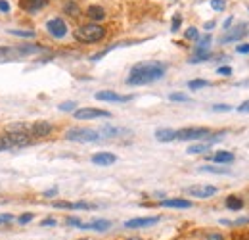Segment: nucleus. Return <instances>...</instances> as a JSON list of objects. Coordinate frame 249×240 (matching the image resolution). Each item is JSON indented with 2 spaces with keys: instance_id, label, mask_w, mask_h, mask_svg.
I'll return each mask as SVG.
<instances>
[{
  "instance_id": "nucleus-18",
  "label": "nucleus",
  "mask_w": 249,
  "mask_h": 240,
  "mask_svg": "<svg viewBox=\"0 0 249 240\" xmlns=\"http://www.w3.org/2000/svg\"><path fill=\"white\" fill-rule=\"evenodd\" d=\"M224 204H226V208L232 211H238L244 208V200L238 196V194H230L226 200H224Z\"/></svg>"
},
{
  "instance_id": "nucleus-50",
  "label": "nucleus",
  "mask_w": 249,
  "mask_h": 240,
  "mask_svg": "<svg viewBox=\"0 0 249 240\" xmlns=\"http://www.w3.org/2000/svg\"><path fill=\"white\" fill-rule=\"evenodd\" d=\"M6 202H8L6 198H0V204H6Z\"/></svg>"
},
{
  "instance_id": "nucleus-32",
  "label": "nucleus",
  "mask_w": 249,
  "mask_h": 240,
  "mask_svg": "<svg viewBox=\"0 0 249 240\" xmlns=\"http://www.w3.org/2000/svg\"><path fill=\"white\" fill-rule=\"evenodd\" d=\"M54 208H60V210H75V204L71 202H54Z\"/></svg>"
},
{
  "instance_id": "nucleus-7",
  "label": "nucleus",
  "mask_w": 249,
  "mask_h": 240,
  "mask_svg": "<svg viewBox=\"0 0 249 240\" xmlns=\"http://www.w3.org/2000/svg\"><path fill=\"white\" fill-rule=\"evenodd\" d=\"M188 194H192L194 198H211L217 194V186L213 184H194L186 188Z\"/></svg>"
},
{
  "instance_id": "nucleus-5",
  "label": "nucleus",
  "mask_w": 249,
  "mask_h": 240,
  "mask_svg": "<svg viewBox=\"0 0 249 240\" xmlns=\"http://www.w3.org/2000/svg\"><path fill=\"white\" fill-rule=\"evenodd\" d=\"M209 135H211V131L205 127H188V129L177 131L178 140H199V139H207Z\"/></svg>"
},
{
  "instance_id": "nucleus-31",
  "label": "nucleus",
  "mask_w": 249,
  "mask_h": 240,
  "mask_svg": "<svg viewBox=\"0 0 249 240\" xmlns=\"http://www.w3.org/2000/svg\"><path fill=\"white\" fill-rule=\"evenodd\" d=\"M224 0H211V8L215 10V12H222L224 10Z\"/></svg>"
},
{
  "instance_id": "nucleus-48",
  "label": "nucleus",
  "mask_w": 249,
  "mask_h": 240,
  "mask_svg": "<svg viewBox=\"0 0 249 240\" xmlns=\"http://www.w3.org/2000/svg\"><path fill=\"white\" fill-rule=\"evenodd\" d=\"M220 225H226V227H232V221H228V219H220Z\"/></svg>"
},
{
  "instance_id": "nucleus-8",
  "label": "nucleus",
  "mask_w": 249,
  "mask_h": 240,
  "mask_svg": "<svg viewBox=\"0 0 249 240\" xmlns=\"http://www.w3.org/2000/svg\"><path fill=\"white\" fill-rule=\"evenodd\" d=\"M96 98L98 100H104V102H117V104H123V102H130L134 96L132 94H117L113 90H100L96 92Z\"/></svg>"
},
{
  "instance_id": "nucleus-10",
  "label": "nucleus",
  "mask_w": 249,
  "mask_h": 240,
  "mask_svg": "<svg viewBox=\"0 0 249 240\" xmlns=\"http://www.w3.org/2000/svg\"><path fill=\"white\" fill-rule=\"evenodd\" d=\"M46 31L56 39H63L67 35V25H65V21L62 18H54V20H50L46 23Z\"/></svg>"
},
{
  "instance_id": "nucleus-23",
  "label": "nucleus",
  "mask_w": 249,
  "mask_h": 240,
  "mask_svg": "<svg viewBox=\"0 0 249 240\" xmlns=\"http://www.w3.org/2000/svg\"><path fill=\"white\" fill-rule=\"evenodd\" d=\"M188 87L192 90H199V89H203V87H209V83H207L205 79H192V81L188 83Z\"/></svg>"
},
{
  "instance_id": "nucleus-16",
  "label": "nucleus",
  "mask_w": 249,
  "mask_h": 240,
  "mask_svg": "<svg viewBox=\"0 0 249 240\" xmlns=\"http://www.w3.org/2000/svg\"><path fill=\"white\" fill-rule=\"evenodd\" d=\"M48 4V0H21V8L27 14H36L38 10H42Z\"/></svg>"
},
{
  "instance_id": "nucleus-26",
  "label": "nucleus",
  "mask_w": 249,
  "mask_h": 240,
  "mask_svg": "<svg viewBox=\"0 0 249 240\" xmlns=\"http://www.w3.org/2000/svg\"><path fill=\"white\" fill-rule=\"evenodd\" d=\"M169 100L171 102H188V96L184 92H171L169 94Z\"/></svg>"
},
{
  "instance_id": "nucleus-37",
  "label": "nucleus",
  "mask_w": 249,
  "mask_h": 240,
  "mask_svg": "<svg viewBox=\"0 0 249 240\" xmlns=\"http://www.w3.org/2000/svg\"><path fill=\"white\" fill-rule=\"evenodd\" d=\"M31 219H33V213H21V215H19V223H21V225H27Z\"/></svg>"
},
{
  "instance_id": "nucleus-34",
  "label": "nucleus",
  "mask_w": 249,
  "mask_h": 240,
  "mask_svg": "<svg viewBox=\"0 0 249 240\" xmlns=\"http://www.w3.org/2000/svg\"><path fill=\"white\" fill-rule=\"evenodd\" d=\"M217 73L222 75V77H228V75H232V67H230V65H222V67L217 69Z\"/></svg>"
},
{
  "instance_id": "nucleus-25",
  "label": "nucleus",
  "mask_w": 249,
  "mask_h": 240,
  "mask_svg": "<svg viewBox=\"0 0 249 240\" xmlns=\"http://www.w3.org/2000/svg\"><path fill=\"white\" fill-rule=\"evenodd\" d=\"M197 52H207L209 44H211V37H203V39H197Z\"/></svg>"
},
{
  "instance_id": "nucleus-39",
  "label": "nucleus",
  "mask_w": 249,
  "mask_h": 240,
  "mask_svg": "<svg viewBox=\"0 0 249 240\" xmlns=\"http://www.w3.org/2000/svg\"><path fill=\"white\" fill-rule=\"evenodd\" d=\"M65 12H67V14H71V16H77V14H79L75 4H67V6H65Z\"/></svg>"
},
{
  "instance_id": "nucleus-47",
  "label": "nucleus",
  "mask_w": 249,
  "mask_h": 240,
  "mask_svg": "<svg viewBox=\"0 0 249 240\" xmlns=\"http://www.w3.org/2000/svg\"><path fill=\"white\" fill-rule=\"evenodd\" d=\"M213 27H215V21H207V23H205V29L207 31H211Z\"/></svg>"
},
{
  "instance_id": "nucleus-30",
  "label": "nucleus",
  "mask_w": 249,
  "mask_h": 240,
  "mask_svg": "<svg viewBox=\"0 0 249 240\" xmlns=\"http://www.w3.org/2000/svg\"><path fill=\"white\" fill-rule=\"evenodd\" d=\"M180 23H182V16H180V14H175V16H173V25H171V29L178 31L180 29Z\"/></svg>"
},
{
  "instance_id": "nucleus-36",
  "label": "nucleus",
  "mask_w": 249,
  "mask_h": 240,
  "mask_svg": "<svg viewBox=\"0 0 249 240\" xmlns=\"http://www.w3.org/2000/svg\"><path fill=\"white\" fill-rule=\"evenodd\" d=\"M56 223H58V221H56L54 217H46V219H42V221H40V225H42V227H54Z\"/></svg>"
},
{
  "instance_id": "nucleus-14",
  "label": "nucleus",
  "mask_w": 249,
  "mask_h": 240,
  "mask_svg": "<svg viewBox=\"0 0 249 240\" xmlns=\"http://www.w3.org/2000/svg\"><path fill=\"white\" fill-rule=\"evenodd\" d=\"M117 161V156L111 154V152H98L92 156V163L96 165H102V167H107V165H113Z\"/></svg>"
},
{
  "instance_id": "nucleus-3",
  "label": "nucleus",
  "mask_w": 249,
  "mask_h": 240,
  "mask_svg": "<svg viewBox=\"0 0 249 240\" xmlns=\"http://www.w3.org/2000/svg\"><path fill=\"white\" fill-rule=\"evenodd\" d=\"M65 139L71 140V142H83V144H89V142H98L102 137L98 131L92 129H71L65 133Z\"/></svg>"
},
{
  "instance_id": "nucleus-9",
  "label": "nucleus",
  "mask_w": 249,
  "mask_h": 240,
  "mask_svg": "<svg viewBox=\"0 0 249 240\" xmlns=\"http://www.w3.org/2000/svg\"><path fill=\"white\" fill-rule=\"evenodd\" d=\"M159 219H161V217H157V215L134 217V219H128V221L124 223V227H126V229H144V227H152V225L159 223Z\"/></svg>"
},
{
  "instance_id": "nucleus-46",
  "label": "nucleus",
  "mask_w": 249,
  "mask_h": 240,
  "mask_svg": "<svg viewBox=\"0 0 249 240\" xmlns=\"http://www.w3.org/2000/svg\"><path fill=\"white\" fill-rule=\"evenodd\" d=\"M238 112H242V114H249V100L248 102H244V104L238 108Z\"/></svg>"
},
{
  "instance_id": "nucleus-33",
  "label": "nucleus",
  "mask_w": 249,
  "mask_h": 240,
  "mask_svg": "<svg viewBox=\"0 0 249 240\" xmlns=\"http://www.w3.org/2000/svg\"><path fill=\"white\" fill-rule=\"evenodd\" d=\"M77 108V102H65V104H60V110L62 112H73Z\"/></svg>"
},
{
  "instance_id": "nucleus-42",
  "label": "nucleus",
  "mask_w": 249,
  "mask_h": 240,
  "mask_svg": "<svg viewBox=\"0 0 249 240\" xmlns=\"http://www.w3.org/2000/svg\"><path fill=\"white\" fill-rule=\"evenodd\" d=\"M207 240H224V237L220 235V233H207Z\"/></svg>"
},
{
  "instance_id": "nucleus-29",
  "label": "nucleus",
  "mask_w": 249,
  "mask_h": 240,
  "mask_svg": "<svg viewBox=\"0 0 249 240\" xmlns=\"http://www.w3.org/2000/svg\"><path fill=\"white\" fill-rule=\"evenodd\" d=\"M209 60V54L207 52H197L194 58H190V63H199V61H207Z\"/></svg>"
},
{
  "instance_id": "nucleus-35",
  "label": "nucleus",
  "mask_w": 249,
  "mask_h": 240,
  "mask_svg": "<svg viewBox=\"0 0 249 240\" xmlns=\"http://www.w3.org/2000/svg\"><path fill=\"white\" fill-rule=\"evenodd\" d=\"M12 221H14V215H10V213H0V225L12 223Z\"/></svg>"
},
{
  "instance_id": "nucleus-21",
  "label": "nucleus",
  "mask_w": 249,
  "mask_h": 240,
  "mask_svg": "<svg viewBox=\"0 0 249 240\" xmlns=\"http://www.w3.org/2000/svg\"><path fill=\"white\" fill-rule=\"evenodd\" d=\"M199 171L201 173H215V175H228L230 173L226 167H218V165H201Z\"/></svg>"
},
{
  "instance_id": "nucleus-27",
  "label": "nucleus",
  "mask_w": 249,
  "mask_h": 240,
  "mask_svg": "<svg viewBox=\"0 0 249 240\" xmlns=\"http://www.w3.org/2000/svg\"><path fill=\"white\" fill-rule=\"evenodd\" d=\"M10 33L16 35V37H23V39H33L35 37V31H25V29H12Z\"/></svg>"
},
{
  "instance_id": "nucleus-51",
  "label": "nucleus",
  "mask_w": 249,
  "mask_h": 240,
  "mask_svg": "<svg viewBox=\"0 0 249 240\" xmlns=\"http://www.w3.org/2000/svg\"><path fill=\"white\" fill-rule=\"evenodd\" d=\"M130 240H142V239H130Z\"/></svg>"
},
{
  "instance_id": "nucleus-6",
  "label": "nucleus",
  "mask_w": 249,
  "mask_h": 240,
  "mask_svg": "<svg viewBox=\"0 0 249 240\" xmlns=\"http://www.w3.org/2000/svg\"><path fill=\"white\" fill-rule=\"evenodd\" d=\"M75 120H98V118H111V114L107 110H100V108H81L75 110Z\"/></svg>"
},
{
  "instance_id": "nucleus-2",
  "label": "nucleus",
  "mask_w": 249,
  "mask_h": 240,
  "mask_svg": "<svg viewBox=\"0 0 249 240\" xmlns=\"http://www.w3.org/2000/svg\"><path fill=\"white\" fill-rule=\"evenodd\" d=\"M106 37V29L98 23H87V25H81L79 29L75 31V39L83 44H94V42H100L102 39Z\"/></svg>"
},
{
  "instance_id": "nucleus-24",
  "label": "nucleus",
  "mask_w": 249,
  "mask_h": 240,
  "mask_svg": "<svg viewBox=\"0 0 249 240\" xmlns=\"http://www.w3.org/2000/svg\"><path fill=\"white\" fill-rule=\"evenodd\" d=\"M207 150H209V144H192L186 152L188 154H203Z\"/></svg>"
},
{
  "instance_id": "nucleus-49",
  "label": "nucleus",
  "mask_w": 249,
  "mask_h": 240,
  "mask_svg": "<svg viewBox=\"0 0 249 240\" xmlns=\"http://www.w3.org/2000/svg\"><path fill=\"white\" fill-rule=\"evenodd\" d=\"M230 23H232V18H228V20L224 21V29H230Z\"/></svg>"
},
{
  "instance_id": "nucleus-17",
  "label": "nucleus",
  "mask_w": 249,
  "mask_h": 240,
  "mask_svg": "<svg viewBox=\"0 0 249 240\" xmlns=\"http://www.w3.org/2000/svg\"><path fill=\"white\" fill-rule=\"evenodd\" d=\"M156 139L159 142H171V140L177 139V131H173V129H157Z\"/></svg>"
},
{
  "instance_id": "nucleus-45",
  "label": "nucleus",
  "mask_w": 249,
  "mask_h": 240,
  "mask_svg": "<svg viewBox=\"0 0 249 240\" xmlns=\"http://www.w3.org/2000/svg\"><path fill=\"white\" fill-rule=\"evenodd\" d=\"M246 223H249V217H240V219L232 221V227H234V225H246Z\"/></svg>"
},
{
  "instance_id": "nucleus-22",
  "label": "nucleus",
  "mask_w": 249,
  "mask_h": 240,
  "mask_svg": "<svg viewBox=\"0 0 249 240\" xmlns=\"http://www.w3.org/2000/svg\"><path fill=\"white\" fill-rule=\"evenodd\" d=\"M121 135V129H117V127H102V133H100V137L104 139H113V137H119Z\"/></svg>"
},
{
  "instance_id": "nucleus-15",
  "label": "nucleus",
  "mask_w": 249,
  "mask_h": 240,
  "mask_svg": "<svg viewBox=\"0 0 249 240\" xmlns=\"http://www.w3.org/2000/svg\"><path fill=\"white\" fill-rule=\"evenodd\" d=\"M163 208H177V210H188L192 208V202L184 200V198H169V200H163L161 202Z\"/></svg>"
},
{
  "instance_id": "nucleus-1",
  "label": "nucleus",
  "mask_w": 249,
  "mask_h": 240,
  "mask_svg": "<svg viewBox=\"0 0 249 240\" xmlns=\"http://www.w3.org/2000/svg\"><path fill=\"white\" fill-rule=\"evenodd\" d=\"M165 63L161 61H142L138 65H134L130 69V75L126 77V83L132 87H140V85H150L157 79H161L165 75Z\"/></svg>"
},
{
  "instance_id": "nucleus-28",
  "label": "nucleus",
  "mask_w": 249,
  "mask_h": 240,
  "mask_svg": "<svg viewBox=\"0 0 249 240\" xmlns=\"http://www.w3.org/2000/svg\"><path fill=\"white\" fill-rule=\"evenodd\" d=\"M184 37H186L188 40H197V39H199V31L196 29V27H188L186 33H184Z\"/></svg>"
},
{
  "instance_id": "nucleus-13",
  "label": "nucleus",
  "mask_w": 249,
  "mask_h": 240,
  "mask_svg": "<svg viewBox=\"0 0 249 240\" xmlns=\"http://www.w3.org/2000/svg\"><path fill=\"white\" fill-rule=\"evenodd\" d=\"M50 133H52V123L48 121H36L31 125V137L42 139V137H48Z\"/></svg>"
},
{
  "instance_id": "nucleus-38",
  "label": "nucleus",
  "mask_w": 249,
  "mask_h": 240,
  "mask_svg": "<svg viewBox=\"0 0 249 240\" xmlns=\"http://www.w3.org/2000/svg\"><path fill=\"white\" fill-rule=\"evenodd\" d=\"M232 108L230 106H226V104H217V106H213V112H230Z\"/></svg>"
},
{
  "instance_id": "nucleus-20",
  "label": "nucleus",
  "mask_w": 249,
  "mask_h": 240,
  "mask_svg": "<svg viewBox=\"0 0 249 240\" xmlns=\"http://www.w3.org/2000/svg\"><path fill=\"white\" fill-rule=\"evenodd\" d=\"M234 160H236V156H234L232 152L220 150L213 154V161H215V163H232Z\"/></svg>"
},
{
  "instance_id": "nucleus-11",
  "label": "nucleus",
  "mask_w": 249,
  "mask_h": 240,
  "mask_svg": "<svg viewBox=\"0 0 249 240\" xmlns=\"http://www.w3.org/2000/svg\"><path fill=\"white\" fill-rule=\"evenodd\" d=\"M246 33H248V27L242 23V25H238V27L228 31V33L220 39V42H222V44H228V42H234V40H242V39L246 37Z\"/></svg>"
},
{
  "instance_id": "nucleus-44",
  "label": "nucleus",
  "mask_w": 249,
  "mask_h": 240,
  "mask_svg": "<svg viewBox=\"0 0 249 240\" xmlns=\"http://www.w3.org/2000/svg\"><path fill=\"white\" fill-rule=\"evenodd\" d=\"M236 50H238V54H249V44H240Z\"/></svg>"
},
{
  "instance_id": "nucleus-41",
  "label": "nucleus",
  "mask_w": 249,
  "mask_h": 240,
  "mask_svg": "<svg viewBox=\"0 0 249 240\" xmlns=\"http://www.w3.org/2000/svg\"><path fill=\"white\" fill-rule=\"evenodd\" d=\"M67 225H71V227H79V225H81V219H79V217H67Z\"/></svg>"
},
{
  "instance_id": "nucleus-12",
  "label": "nucleus",
  "mask_w": 249,
  "mask_h": 240,
  "mask_svg": "<svg viewBox=\"0 0 249 240\" xmlns=\"http://www.w3.org/2000/svg\"><path fill=\"white\" fill-rule=\"evenodd\" d=\"M79 229H89V231H98V233H106L111 229V221L107 219H94L92 223H81Z\"/></svg>"
},
{
  "instance_id": "nucleus-19",
  "label": "nucleus",
  "mask_w": 249,
  "mask_h": 240,
  "mask_svg": "<svg viewBox=\"0 0 249 240\" xmlns=\"http://www.w3.org/2000/svg\"><path fill=\"white\" fill-rule=\"evenodd\" d=\"M87 16L94 21H102L106 18V10L102 6H89L87 8Z\"/></svg>"
},
{
  "instance_id": "nucleus-40",
  "label": "nucleus",
  "mask_w": 249,
  "mask_h": 240,
  "mask_svg": "<svg viewBox=\"0 0 249 240\" xmlns=\"http://www.w3.org/2000/svg\"><path fill=\"white\" fill-rule=\"evenodd\" d=\"M56 194H58V188H56V186H54V188H50V190H44V192H42V196H44V198H52V196H56Z\"/></svg>"
},
{
  "instance_id": "nucleus-43",
  "label": "nucleus",
  "mask_w": 249,
  "mask_h": 240,
  "mask_svg": "<svg viewBox=\"0 0 249 240\" xmlns=\"http://www.w3.org/2000/svg\"><path fill=\"white\" fill-rule=\"evenodd\" d=\"M0 12H2V14H8V12H10V4H8L6 0H0Z\"/></svg>"
},
{
  "instance_id": "nucleus-4",
  "label": "nucleus",
  "mask_w": 249,
  "mask_h": 240,
  "mask_svg": "<svg viewBox=\"0 0 249 240\" xmlns=\"http://www.w3.org/2000/svg\"><path fill=\"white\" fill-rule=\"evenodd\" d=\"M4 139L8 142V148L14 150V148H23V146H29L33 140L31 133H25L23 129L21 131H8L4 133Z\"/></svg>"
}]
</instances>
